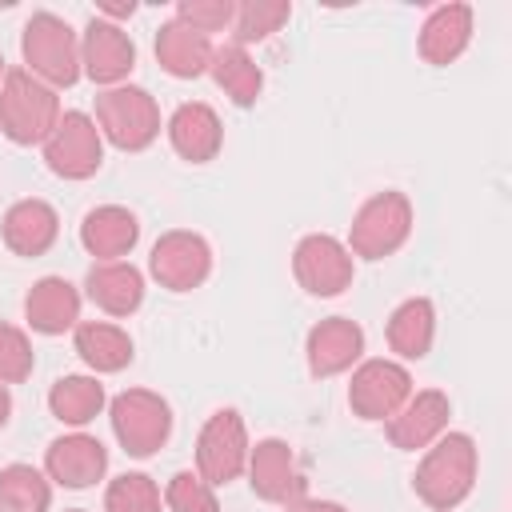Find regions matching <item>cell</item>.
<instances>
[{
	"mask_svg": "<svg viewBox=\"0 0 512 512\" xmlns=\"http://www.w3.org/2000/svg\"><path fill=\"white\" fill-rule=\"evenodd\" d=\"M476 484V440L468 432H444L424 448V460L412 472L416 496L432 512H452L468 500Z\"/></svg>",
	"mask_w": 512,
	"mask_h": 512,
	"instance_id": "cell-1",
	"label": "cell"
},
{
	"mask_svg": "<svg viewBox=\"0 0 512 512\" xmlns=\"http://www.w3.org/2000/svg\"><path fill=\"white\" fill-rule=\"evenodd\" d=\"M20 52L28 72L56 88H72L84 72H80V40L68 28V20H60L56 12H32L24 32H20Z\"/></svg>",
	"mask_w": 512,
	"mask_h": 512,
	"instance_id": "cell-2",
	"label": "cell"
},
{
	"mask_svg": "<svg viewBox=\"0 0 512 512\" xmlns=\"http://www.w3.org/2000/svg\"><path fill=\"white\" fill-rule=\"evenodd\" d=\"M60 120V100L28 68H12L0 84V132L12 144H44Z\"/></svg>",
	"mask_w": 512,
	"mask_h": 512,
	"instance_id": "cell-3",
	"label": "cell"
},
{
	"mask_svg": "<svg viewBox=\"0 0 512 512\" xmlns=\"http://www.w3.org/2000/svg\"><path fill=\"white\" fill-rule=\"evenodd\" d=\"M96 128L120 152H144L160 136V108L148 88L116 84L96 96Z\"/></svg>",
	"mask_w": 512,
	"mask_h": 512,
	"instance_id": "cell-4",
	"label": "cell"
},
{
	"mask_svg": "<svg viewBox=\"0 0 512 512\" xmlns=\"http://www.w3.org/2000/svg\"><path fill=\"white\" fill-rule=\"evenodd\" d=\"M408 236H412V204L404 192L384 188L360 204V212L352 216L344 248L360 260H384V256L400 252Z\"/></svg>",
	"mask_w": 512,
	"mask_h": 512,
	"instance_id": "cell-5",
	"label": "cell"
},
{
	"mask_svg": "<svg viewBox=\"0 0 512 512\" xmlns=\"http://www.w3.org/2000/svg\"><path fill=\"white\" fill-rule=\"evenodd\" d=\"M108 420H112V436L120 440V448L140 460L160 452L172 436V408L160 392H148V388L120 392L108 404Z\"/></svg>",
	"mask_w": 512,
	"mask_h": 512,
	"instance_id": "cell-6",
	"label": "cell"
},
{
	"mask_svg": "<svg viewBox=\"0 0 512 512\" xmlns=\"http://www.w3.org/2000/svg\"><path fill=\"white\" fill-rule=\"evenodd\" d=\"M248 448L252 444H248L244 416L236 408L212 412L196 436V476L208 480L212 488L232 484L248 464Z\"/></svg>",
	"mask_w": 512,
	"mask_h": 512,
	"instance_id": "cell-7",
	"label": "cell"
},
{
	"mask_svg": "<svg viewBox=\"0 0 512 512\" xmlns=\"http://www.w3.org/2000/svg\"><path fill=\"white\" fill-rule=\"evenodd\" d=\"M44 164L60 180H88L104 164V136L88 112H60L52 136L44 140Z\"/></svg>",
	"mask_w": 512,
	"mask_h": 512,
	"instance_id": "cell-8",
	"label": "cell"
},
{
	"mask_svg": "<svg viewBox=\"0 0 512 512\" xmlns=\"http://www.w3.org/2000/svg\"><path fill=\"white\" fill-rule=\"evenodd\" d=\"M148 272L160 288L168 292H192L208 280L212 272V248L200 232H188V228H176V232H164L156 244H152V256H148Z\"/></svg>",
	"mask_w": 512,
	"mask_h": 512,
	"instance_id": "cell-9",
	"label": "cell"
},
{
	"mask_svg": "<svg viewBox=\"0 0 512 512\" xmlns=\"http://www.w3.org/2000/svg\"><path fill=\"white\" fill-rule=\"evenodd\" d=\"M412 396V376L396 360H360L348 384V408L360 420H392Z\"/></svg>",
	"mask_w": 512,
	"mask_h": 512,
	"instance_id": "cell-10",
	"label": "cell"
},
{
	"mask_svg": "<svg viewBox=\"0 0 512 512\" xmlns=\"http://www.w3.org/2000/svg\"><path fill=\"white\" fill-rule=\"evenodd\" d=\"M292 272L300 280L304 292L312 296H340L348 284H352V252L328 236V232H312L296 244L292 252Z\"/></svg>",
	"mask_w": 512,
	"mask_h": 512,
	"instance_id": "cell-11",
	"label": "cell"
},
{
	"mask_svg": "<svg viewBox=\"0 0 512 512\" xmlns=\"http://www.w3.org/2000/svg\"><path fill=\"white\" fill-rule=\"evenodd\" d=\"M132 68H136V44H132V36L120 24L92 16L88 28H84V40H80V72L92 84L116 88V84L128 80Z\"/></svg>",
	"mask_w": 512,
	"mask_h": 512,
	"instance_id": "cell-12",
	"label": "cell"
},
{
	"mask_svg": "<svg viewBox=\"0 0 512 512\" xmlns=\"http://www.w3.org/2000/svg\"><path fill=\"white\" fill-rule=\"evenodd\" d=\"M248 484L260 500L268 504H292L304 496V476L296 468V456L284 440L268 436V440H256V448H248Z\"/></svg>",
	"mask_w": 512,
	"mask_h": 512,
	"instance_id": "cell-13",
	"label": "cell"
},
{
	"mask_svg": "<svg viewBox=\"0 0 512 512\" xmlns=\"http://www.w3.org/2000/svg\"><path fill=\"white\" fill-rule=\"evenodd\" d=\"M448 416H452V404L440 388H424V392H412L404 400V408L384 424L392 448L400 452H416V448H428L436 436L448 432Z\"/></svg>",
	"mask_w": 512,
	"mask_h": 512,
	"instance_id": "cell-14",
	"label": "cell"
},
{
	"mask_svg": "<svg viewBox=\"0 0 512 512\" xmlns=\"http://www.w3.org/2000/svg\"><path fill=\"white\" fill-rule=\"evenodd\" d=\"M304 352H308V372L316 380L340 376L364 356V328L348 316H328L308 332Z\"/></svg>",
	"mask_w": 512,
	"mask_h": 512,
	"instance_id": "cell-15",
	"label": "cell"
},
{
	"mask_svg": "<svg viewBox=\"0 0 512 512\" xmlns=\"http://www.w3.org/2000/svg\"><path fill=\"white\" fill-rule=\"evenodd\" d=\"M44 472L60 488H92L108 472V448L88 432L60 436L44 452Z\"/></svg>",
	"mask_w": 512,
	"mask_h": 512,
	"instance_id": "cell-16",
	"label": "cell"
},
{
	"mask_svg": "<svg viewBox=\"0 0 512 512\" xmlns=\"http://www.w3.org/2000/svg\"><path fill=\"white\" fill-rule=\"evenodd\" d=\"M0 236H4L8 252L36 260V256H44V252L56 244V236H60V216H56V208H52L48 200H36V196H32V200H16V204L4 212V220H0Z\"/></svg>",
	"mask_w": 512,
	"mask_h": 512,
	"instance_id": "cell-17",
	"label": "cell"
},
{
	"mask_svg": "<svg viewBox=\"0 0 512 512\" xmlns=\"http://www.w3.org/2000/svg\"><path fill=\"white\" fill-rule=\"evenodd\" d=\"M168 140L180 160L208 164V160H216V152L224 144V124L204 100H188L168 116Z\"/></svg>",
	"mask_w": 512,
	"mask_h": 512,
	"instance_id": "cell-18",
	"label": "cell"
},
{
	"mask_svg": "<svg viewBox=\"0 0 512 512\" xmlns=\"http://www.w3.org/2000/svg\"><path fill=\"white\" fill-rule=\"evenodd\" d=\"M88 300L108 316H132L144 304V272L128 260H96L84 276Z\"/></svg>",
	"mask_w": 512,
	"mask_h": 512,
	"instance_id": "cell-19",
	"label": "cell"
},
{
	"mask_svg": "<svg viewBox=\"0 0 512 512\" xmlns=\"http://www.w3.org/2000/svg\"><path fill=\"white\" fill-rule=\"evenodd\" d=\"M24 320L40 336H60L80 324V292L64 276H40L24 296Z\"/></svg>",
	"mask_w": 512,
	"mask_h": 512,
	"instance_id": "cell-20",
	"label": "cell"
},
{
	"mask_svg": "<svg viewBox=\"0 0 512 512\" xmlns=\"http://www.w3.org/2000/svg\"><path fill=\"white\" fill-rule=\"evenodd\" d=\"M140 240V220L120 204H100L80 220V244L96 260H124Z\"/></svg>",
	"mask_w": 512,
	"mask_h": 512,
	"instance_id": "cell-21",
	"label": "cell"
},
{
	"mask_svg": "<svg viewBox=\"0 0 512 512\" xmlns=\"http://www.w3.org/2000/svg\"><path fill=\"white\" fill-rule=\"evenodd\" d=\"M212 52H216L212 40H208L204 32L180 24V20H164V24L156 28V60H160V68H164L168 76H176V80H196V76H204L208 64H212Z\"/></svg>",
	"mask_w": 512,
	"mask_h": 512,
	"instance_id": "cell-22",
	"label": "cell"
},
{
	"mask_svg": "<svg viewBox=\"0 0 512 512\" xmlns=\"http://www.w3.org/2000/svg\"><path fill=\"white\" fill-rule=\"evenodd\" d=\"M468 40H472V8H468V4H440V8L424 20L416 48H420V56H424L428 64L444 68V64H452V60L468 48Z\"/></svg>",
	"mask_w": 512,
	"mask_h": 512,
	"instance_id": "cell-23",
	"label": "cell"
},
{
	"mask_svg": "<svg viewBox=\"0 0 512 512\" xmlns=\"http://www.w3.org/2000/svg\"><path fill=\"white\" fill-rule=\"evenodd\" d=\"M384 336H388V348L396 356L424 360L428 348H432V336H436V308H432V300L428 296H412V300L396 304L392 316H388Z\"/></svg>",
	"mask_w": 512,
	"mask_h": 512,
	"instance_id": "cell-24",
	"label": "cell"
},
{
	"mask_svg": "<svg viewBox=\"0 0 512 512\" xmlns=\"http://www.w3.org/2000/svg\"><path fill=\"white\" fill-rule=\"evenodd\" d=\"M72 344H76V356L92 368V372H120L132 364V336L116 324H104V320H80L72 328Z\"/></svg>",
	"mask_w": 512,
	"mask_h": 512,
	"instance_id": "cell-25",
	"label": "cell"
},
{
	"mask_svg": "<svg viewBox=\"0 0 512 512\" xmlns=\"http://www.w3.org/2000/svg\"><path fill=\"white\" fill-rule=\"evenodd\" d=\"M216 88H224V96L236 104V108H252L264 92V72L260 64L248 56V48L240 44H224L212 52V64H208Z\"/></svg>",
	"mask_w": 512,
	"mask_h": 512,
	"instance_id": "cell-26",
	"label": "cell"
},
{
	"mask_svg": "<svg viewBox=\"0 0 512 512\" xmlns=\"http://www.w3.org/2000/svg\"><path fill=\"white\" fill-rule=\"evenodd\" d=\"M108 396H104V384L96 376H60L52 388H48V408L60 424H72V428H84L92 424L100 412H104Z\"/></svg>",
	"mask_w": 512,
	"mask_h": 512,
	"instance_id": "cell-27",
	"label": "cell"
},
{
	"mask_svg": "<svg viewBox=\"0 0 512 512\" xmlns=\"http://www.w3.org/2000/svg\"><path fill=\"white\" fill-rule=\"evenodd\" d=\"M52 508V484L32 464H8L0 468V512H48Z\"/></svg>",
	"mask_w": 512,
	"mask_h": 512,
	"instance_id": "cell-28",
	"label": "cell"
},
{
	"mask_svg": "<svg viewBox=\"0 0 512 512\" xmlns=\"http://www.w3.org/2000/svg\"><path fill=\"white\" fill-rule=\"evenodd\" d=\"M292 16V4L288 0H244L236 4V16H232V44H260L268 40L272 32H280Z\"/></svg>",
	"mask_w": 512,
	"mask_h": 512,
	"instance_id": "cell-29",
	"label": "cell"
},
{
	"mask_svg": "<svg viewBox=\"0 0 512 512\" xmlns=\"http://www.w3.org/2000/svg\"><path fill=\"white\" fill-rule=\"evenodd\" d=\"M104 512H160V488L144 472H124L104 492Z\"/></svg>",
	"mask_w": 512,
	"mask_h": 512,
	"instance_id": "cell-30",
	"label": "cell"
},
{
	"mask_svg": "<svg viewBox=\"0 0 512 512\" xmlns=\"http://www.w3.org/2000/svg\"><path fill=\"white\" fill-rule=\"evenodd\" d=\"M164 504H168V512H220V500H216V492H212V484L208 480H200L196 472H176L172 480H168V488H164Z\"/></svg>",
	"mask_w": 512,
	"mask_h": 512,
	"instance_id": "cell-31",
	"label": "cell"
},
{
	"mask_svg": "<svg viewBox=\"0 0 512 512\" xmlns=\"http://www.w3.org/2000/svg\"><path fill=\"white\" fill-rule=\"evenodd\" d=\"M32 340L24 336V328L4 324L0 320V384H20L32 376Z\"/></svg>",
	"mask_w": 512,
	"mask_h": 512,
	"instance_id": "cell-32",
	"label": "cell"
},
{
	"mask_svg": "<svg viewBox=\"0 0 512 512\" xmlns=\"http://www.w3.org/2000/svg\"><path fill=\"white\" fill-rule=\"evenodd\" d=\"M232 16H236L232 0H180L176 4V20L196 28V32H204V36L232 28Z\"/></svg>",
	"mask_w": 512,
	"mask_h": 512,
	"instance_id": "cell-33",
	"label": "cell"
},
{
	"mask_svg": "<svg viewBox=\"0 0 512 512\" xmlns=\"http://www.w3.org/2000/svg\"><path fill=\"white\" fill-rule=\"evenodd\" d=\"M288 512H348L344 504H336V500H308V496H300V500H292V504H284Z\"/></svg>",
	"mask_w": 512,
	"mask_h": 512,
	"instance_id": "cell-34",
	"label": "cell"
},
{
	"mask_svg": "<svg viewBox=\"0 0 512 512\" xmlns=\"http://www.w3.org/2000/svg\"><path fill=\"white\" fill-rule=\"evenodd\" d=\"M8 416H12V396H8V384H0V428L8 424Z\"/></svg>",
	"mask_w": 512,
	"mask_h": 512,
	"instance_id": "cell-35",
	"label": "cell"
},
{
	"mask_svg": "<svg viewBox=\"0 0 512 512\" xmlns=\"http://www.w3.org/2000/svg\"><path fill=\"white\" fill-rule=\"evenodd\" d=\"M4 76H8V68H4V56H0V84H4Z\"/></svg>",
	"mask_w": 512,
	"mask_h": 512,
	"instance_id": "cell-36",
	"label": "cell"
},
{
	"mask_svg": "<svg viewBox=\"0 0 512 512\" xmlns=\"http://www.w3.org/2000/svg\"><path fill=\"white\" fill-rule=\"evenodd\" d=\"M68 512H88V508H68Z\"/></svg>",
	"mask_w": 512,
	"mask_h": 512,
	"instance_id": "cell-37",
	"label": "cell"
}]
</instances>
